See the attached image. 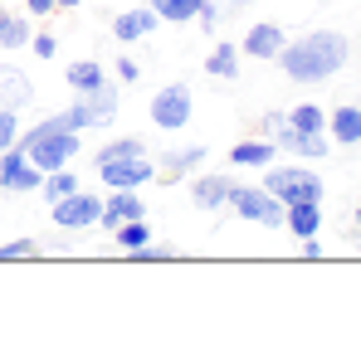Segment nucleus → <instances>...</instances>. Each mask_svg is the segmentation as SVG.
<instances>
[{
	"label": "nucleus",
	"instance_id": "obj_13",
	"mask_svg": "<svg viewBox=\"0 0 361 341\" xmlns=\"http://www.w3.org/2000/svg\"><path fill=\"white\" fill-rule=\"evenodd\" d=\"M147 215V200L137 195V190H113L108 200H103V215H98V229H113L118 225H127V220H142Z\"/></svg>",
	"mask_w": 361,
	"mask_h": 341
},
{
	"label": "nucleus",
	"instance_id": "obj_16",
	"mask_svg": "<svg viewBox=\"0 0 361 341\" xmlns=\"http://www.w3.org/2000/svg\"><path fill=\"white\" fill-rule=\"evenodd\" d=\"M327 132H312V137H302V132H293V127H283L279 137H274V147L279 151H293V156H302V161H322L327 156Z\"/></svg>",
	"mask_w": 361,
	"mask_h": 341
},
{
	"label": "nucleus",
	"instance_id": "obj_21",
	"mask_svg": "<svg viewBox=\"0 0 361 341\" xmlns=\"http://www.w3.org/2000/svg\"><path fill=\"white\" fill-rule=\"evenodd\" d=\"M63 78H68V88H73V93H98V88H108V73H103V63H98V58H73Z\"/></svg>",
	"mask_w": 361,
	"mask_h": 341
},
{
	"label": "nucleus",
	"instance_id": "obj_10",
	"mask_svg": "<svg viewBox=\"0 0 361 341\" xmlns=\"http://www.w3.org/2000/svg\"><path fill=\"white\" fill-rule=\"evenodd\" d=\"M230 190H235V180H230L225 170H195V180H190V205L205 210V215L230 210Z\"/></svg>",
	"mask_w": 361,
	"mask_h": 341
},
{
	"label": "nucleus",
	"instance_id": "obj_29",
	"mask_svg": "<svg viewBox=\"0 0 361 341\" xmlns=\"http://www.w3.org/2000/svg\"><path fill=\"white\" fill-rule=\"evenodd\" d=\"M20 132H25V127H20V113H15V108H0V151H5V147H15V142H20Z\"/></svg>",
	"mask_w": 361,
	"mask_h": 341
},
{
	"label": "nucleus",
	"instance_id": "obj_34",
	"mask_svg": "<svg viewBox=\"0 0 361 341\" xmlns=\"http://www.w3.org/2000/svg\"><path fill=\"white\" fill-rule=\"evenodd\" d=\"M195 20H200L205 30H215V25H220V0H205V5L195 10Z\"/></svg>",
	"mask_w": 361,
	"mask_h": 341
},
{
	"label": "nucleus",
	"instance_id": "obj_14",
	"mask_svg": "<svg viewBox=\"0 0 361 341\" xmlns=\"http://www.w3.org/2000/svg\"><path fill=\"white\" fill-rule=\"evenodd\" d=\"M274 161H279V147L269 137H244V142L230 147V166H240V170H264Z\"/></svg>",
	"mask_w": 361,
	"mask_h": 341
},
{
	"label": "nucleus",
	"instance_id": "obj_23",
	"mask_svg": "<svg viewBox=\"0 0 361 341\" xmlns=\"http://www.w3.org/2000/svg\"><path fill=\"white\" fill-rule=\"evenodd\" d=\"M30 15H0V49H30Z\"/></svg>",
	"mask_w": 361,
	"mask_h": 341
},
{
	"label": "nucleus",
	"instance_id": "obj_31",
	"mask_svg": "<svg viewBox=\"0 0 361 341\" xmlns=\"http://www.w3.org/2000/svg\"><path fill=\"white\" fill-rule=\"evenodd\" d=\"M113 73H118V83H127V88H132V83H142V63H137L132 54H122Z\"/></svg>",
	"mask_w": 361,
	"mask_h": 341
},
{
	"label": "nucleus",
	"instance_id": "obj_1",
	"mask_svg": "<svg viewBox=\"0 0 361 341\" xmlns=\"http://www.w3.org/2000/svg\"><path fill=\"white\" fill-rule=\"evenodd\" d=\"M347 58H352L347 35H337V30H307V35L283 44L279 63H283V73L293 83H327L332 73L347 68Z\"/></svg>",
	"mask_w": 361,
	"mask_h": 341
},
{
	"label": "nucleus",
	"instance_id": "obj_2",
	"mask_svg": "<svg viewBox=\"0 0 361 341\" xmlns=\"http://www.w3.org/2000/svg\"><path fill=\"white\" fill-rule=\"evenodd\" d=\"M78 137H83V132H73V127L63 122V113H54V117H44V122H35L30 132H20V142H15V147H20L35 166L49 175V170L68 166V161L83 151V142H78Z\"/></svg>",
	"mask_w": 361,
	"mask_h": 341
},
{
	"label": "nucleus",
	"instance_id": "obj_27",
	"mask_svg": "<svg viewBox=\"0 0 361 341\" xmlns=\"http://www.w3.org/2000/svg\"><path fill=\"white\" fill-rule=\"evenodd\" d=\"M161 20H171V25H190L195 20V10L205 5V0H147Z\"/></svg>",
	"mask_w": 361,
	"mask_h": 341
},
{
	"label": "nucleus",
	"instance_id": "obj_30",
	"mask_svg": "<svg viewBox=\"0 0 361 341\" xmlns=\"http://www.w3.org/2000/svg\"><path fill=\"white\" fill-rule=\"evenodd\" d=\"M166 259H176L171 244H142V249H132V264H166Z\"/></svg>",
	"mask_w": 361,
	"mask_h": 341
},
{
	"label": "nucleus",
	"instance_id": "obj_24",
	"mask_svg": "<svg viewBox=\"0 0 361 341\" xmlns=\"http://www.w3.org/2000/svg\"><path fill=\"white\" fill-rule=\"evenodd\" d=\"M288 127L302 132V137L327 132V108H317V103H298V108H288Z\"/></svg>",
	"mask_w": 361,
	"mask_h": 341
},
{
	"label": "nucleus",
	"instance_id": "obj_37",
	"mask_svg": "<svg viewBox=\"0 0 361 341\" xmlns=\"http://www.w3.org/2000/svg\"><path fill=\"white\" fill-rule=\"evenodd\" d=\"M244 5H254V0H220V20H225V15H240Z\"/></svg>",
	"mask_w": 361,
	"mask_h": 341
},
{
	"label": "nucleus",
	"instance_id": "obj_15",
	"mask_svg": "<svg viewBox=\"0 0 361 341\" xmlns=\"http://www.w3.org/2000/svg\"><path fill=\"white\" fill-rule=\"evenodd\" d=\"M327 137L337 147H361V103H342L327 113Z\"/></svg>",
	"mask_w": 361,
	"mask_h": 341
},
{
	"label": "nucleus",
	"instance_id": "obj_28",
	"mask_svg": "<svg viewBox=\"0 0 361 341\" xmlns=\"http://www.w3.org/2000/svg\"><path fill=\"white\" fill-rule=\"evenodd\" d=\"M35 254H39V239H30V234L0 244V264H20V259H35Z\"/></svg>",
	"mask_w": 361,
	"mask_h": 341
},
{
	"label": "nucleus",
	"instance_id": "obj_38",
	"mask_svg": "<svg viewBox=\"0 0 361 341\" xmlns=\"http://www.w3.org/2000/svg\"><path fill=\"white\" fill-rule=\"evenodd\" d=\"M78 5H83V0H59V10H78Z\"/></svg>",
	"mask_w": 361,
	"mask_h": 341
},
{
	"label": "nucleus",
	"instance_id": "obj_11",
	"mask_svg": "<svg viewBox=\"0 0 361 341\" xmlns=\"http://www.w3.org/2000/svg\"><path fill=\"white\" fill-rule=\"evenodd\" d=\"M283 44H288V35H283V25H274V20L249 25L244 39H240L244 58H279V54H283Z\"/></svg>",
	"mask_w": 361,
	"mask_h": 341
},
{
	"label": "nucleus",
	"instance_id": "obj_32",
	"mask_svg": "<svg viewBox=\"0 0 361 341\" xmlns=\"http://www.w3.org/2000/svg\"><path fill=\"white\" fill-rule=\"evenodd\" d=\"M30 49H35V58H54L59 54V35H30Z\"/></svg>",
	"mask_w": 361,
	"mask_h": 341
},
{
	"label": "nucleus",
	"instance_id": "obj_20",
	"mask_svg": "<svg viewBox=\"0 0 361 341\" xmlns=\"http://www.w3.org/2000/svg\"><path fill=\"white\" fill-rule=\"evenodd\" d=\"M283 229H288L293 239H312V234L322 229V200H298V205H288V210H283Z\"/></svg>",
	"mask_w": 361,
	"mask_h": 341
},
{
	"label": "nucleus",
	"instance_id": "obj_33",
	"mask_svg": "<svg viewBox=\"0 0 361 341\" xmlns=\"http://www.w3.org/2000/svg\"><path fill=\"white\" fill-rule=\"evenodd\" d=\"M283 127H288V113H264V117H259V132H264L269 142H274V137H279Z\"/></svg>",
	"mask_w": 361,
	"mask_h": 341
},
{
	"label": "nucleus",
	"instance_id": "obj_9",
	"mask_svg": "<svg viewBox=\"0 0 361 341\" xmlns=\"http://www.w3.org/2000/svg\"><path fill=\"white\" fill-rule=\"evenodd\" d=\"M39 185H44V170L35 166L20 147L0 151V190L5 195H25V190H39Z\"/></svg>",
	"mask_w": 361,
	"mask_h": 341
},
{
	"label": "nucleus",
	"instance_id": "obj_5",
	"mask_svg": "<svg viewBox=\"0 0 361 341\" xmlns=\"http://www.w3.org/2000/svg\"><path fill=\"white\" fill-rule=\"evenodd\" d=\"M63 122L73 132H88V127H113L118 122V88H98V93H78V103L63 113Z\"/></svg>",
	"mask_w": 361,
	"mask_h": 341
},
{
	"label": "nucleus",
	"instance_id": "obj_12",
	"mask_svg": "<svg viewBox=\"0 0 361 341\" xmlns=\"http://www.w3.org/2000/svg\"><path fill=\"white\" fill-rule=\"evenodd\" d=\"M157 25H161V15H157L152 5H137V10H118V15H113V39H118V44H137V39L157 35Z\"/></svg>",
	"mask_w": 361,
	"mask_h": 341
},
{
	"label": "nucleus",
	"instance_id": "obj_19",
	"mask_svg": "<svg viewBox=\"0 0 361 341\" xmlns=\"http://www.w3.org/2000/svg\"><path fill=\"white\" fill-rule=\"evenodd\" d=\"M205 156H210V147H180V151H166V156L157 161V175H166V180L195 175V170L205 166Z\"/></svg>",
	"mask_w": 361,
	"mask_h": 341
},
{
	"label": "nucleus",
	"instance_id": "obj_6",
	"mask_svg": "<svg viewBox=\"0 0 361 341\" xmlns=\"http://www.w3.org/2000/svg\"><path fill=\"white\" fill-rule=\"evenodd\" d=\"M147 117H152V127H161V132H180V127L190 122V88H185V83L157 88L152 103H147Z\"/></svg>",
	"mask_w": 361,
	"mask_h": 341
},
{
	"label": "nucleus",
	"instance_id": "obj_22",
	"mask_svg": "<svg viewBox=\"0 0 361 341\" xmlns=\"http://www.w3.org/2000/svg\"><path fill=\"white\" fill-rule=\"evenodd\" d=\"M152 147L142 142V137H113L108 147H98L93 151V166H108V161H122V156H147Z\"/></svg>",
	"mask_w": 361,
	"mask_h": 341
},
{
	"label": "nucleus",
	"instance_id": "obj_8",
	"mask_svg": "<svg viewBox=\"0 0 361 341\" xmlns=\"http://www.w3.org/2000/svg\"><path fill=\"white\" fill-rule=\"evenodd\" d=\"M98 180H103L108 190H142V185L157 180V161H152V151H147V156H122V161L98 166Z\"/></svg>",
	"mask_w": 361,
	"mask_h": 341
},
{
	"label": "nucleus",
	"instance_id": "obj_18",
	"mask_svg": "<svg viewBox=\"0 0 361 341\" xmlns=\"http://www.w3.org/2000/svg\"><path fill=\"white\" fill-rule=\"evenodd\" d=\"M240 68H244V49H240V39H220L210 54H205V73L210 78H240Z\"/></svg>",
	"mask_w": 361,
	"mask_h": 341
},
{
	"label": "nucleus",
	"instance_id": "obj_35",
	"mask_svg": "<svg viewBox=\"0 0 361 341\" xmlns=\"http://www.w3.org/2000/svg\"><path fill=\"white\" fill-rule=\"evenodd\" d=\"M59 0H25V15H54Z\"/></svg>",
	"mask_w": 361,
	"mask_h": 341
},
{
	"label": "nucleus",
	"instance_id": "obj_40",
	"mask_svg": "<svg viewBox=\"0 0 361 341\" xmlns=\"http://www.w3.org/2000/svg\"><path fill=\"white\" fill-rule=\"evenodd\" d=\"M0 15H5V0H0Z\"/></svg>",
	"mask_w": 361,
	"mask_h": 341
},
{
	"label": "nucleus",
	"instance_id": "obj_36",
	"mask_svg": "<svg viewBox=\"0 0 361 341\" xmlns=\"http://www.w3.org/2000/svg\"><path fill=\"white\" fill-rule=\"evenodd\" d=\"M302 259H322V239H317V234L302 239Z\"/></svg>",
	"mask_w": 361,
	"mask_h": 341
},
{
	"label": "nucleus",
	"instance_id": "obj_4",
	"mask_svg": "<svg viewBox=\"0 0 361 341\" xmlns=\"http://www.w3.org/2000/svg\"><path fill=\"white\" fill-rule=\"evenodd\" d=\"M230 210L249 220V225H264V229H283V200H274L264 185H240L235 180V190H230Z\"/></svg>",
	"mask_w": 361,
	"mask_h": 341
},
{
	"label": "nucleus",
	"instance_id": "obj_26",
	"mask_svg": "<svg viewBox=\"0 0 361 341\" xmlns=\"http://www.w3.org/2000/svg\"><path fill=\"white\" fill-rule=\"evenodd\" d=\"M113 244H118V249H127V254H132V249H142V244H152V225H147V215H142V220L118 225V229H113Z\"/></svg>",
	"mask_w": 361,
	"mask_h": 341
},
{
	"label": "nucleus",
	"instance_id": "obj_3",
	"mask_svg": "<svg viewBox=\"0 0 361 341\" xmlns=\"http://www.w3.org/2000/svg\"><path fill=\"white\" fill-rule=\"evenodd\" d=\"M264 190L274 195V200H283V205H298V200H322V175L307 166H264Z\"/></svg>",
	"mask_w": 361,
	"mask_h": 341
},
{
	"label": "nucleus",
	"instance_id": "obj_25",
	"mask_svg": "<svg viewBox=\"0 0 361 341\" xmlns=\"http://www.w3.org/2000/svg\"><path fill=\"white\" fill-rule=\"evenodd\" d=\"M78 190V175L68 166H59V170H49L44 175V185H39V195H44V205H54V200H63V195H73Z\"/></svg>",
	"mask_w": 361,
	"mask_h": 341
},
{
	"label": "nucleus",
	"instance_id": "obj_17",
	"mask_svg": "<svg viewBox=\"0 0 361 341\" xmlns=\"http://www.w3.org/2000/svg\"><path fill=\"white\" fill-rule=\"evenodd\" d=\"M30 103H35V83H30V73H20V68H5V63H0V108L25 113Z\"/></svg>",
	"mask_w": 361,
	"mask_h": 341
},
{
	"label": "nucleus",
	"instance_id": "obj_7",
	"mask_svg": "<svg viewBox=\"0 0 361 341\" xmlns=\"http://www.w3.org/2000/svg\"><path fill=\"white\" fill-rule=\"evenodd\" d=\"M54 210V225L68 229V234H78V229H93L98 225V215H103V195H93V190H73V195H63V200H54L49 205Z\"/></svg>",
	"mask_w": 361,
	"mask_h": 341
},
{
	"label": "nucleus",
	"instance_id": "obj_39",
	"mask_svg": "<svg viewBox=\"0 0 361 341\" xmlns=\"http://www.w3.org/2000/svg\"><path fill=\"white\" fill-rule=\"evenodd\" d=\"M357 225H361V205H357Z\"/></svg>",
	"mask_w": 361,
	"mask_h": 341
}]
</instances>
